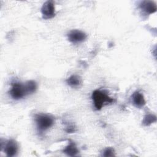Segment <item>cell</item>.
Masks as SVG:
<instances>
[{
	"label": "cell",
	"instance_id": "11",
	"mask_svg": "<svg viewBox=\"0 0 157 157\" xmlns=\"http://www.w3.org/2000/svg\"><path fill=\"white\" fill-rule=\"evenodd\" d=\"M156 121V117L154 114L148 113L145 115L142 123L145 126H148Z\"/></svg>",
	"mask_w": 157,
	"mask_h": 157
},
{
	"label": "cell",
	"instance_id": "2",
	"mask_svg": "<svg viewBox=\"0 0 157 157\" xmlns=\"http://www.w3.org/2000/svg\"><path fill=\"white\" fill-rule=\"evenodd\" d=\"M37 128L40 132H42L54 124V118L53 117L44 113H39L35 115L34 118Z\"/></svg>",
	"mask_w": 157,
	"mask_h": 157
},
{
	"label": "cell",
	"instance_id": "1",
	"mask_svg": "<svg viewBox=\"0 0 157 157\" xmlns=\"http://www.w3.org/2000/svg\"><path fill=\"white\" fill-rule=\"evenodd\" d=\"M92 99L96 110H99L106 104L112 103L114 101L113 99L109 97L108 94L103 91L95 90L92 93Z\"/></svg>",
	"mask_w": 157,
	"mask_h": 157
},
{
	"label": "cell",
	"instance_id": "6",
	"mask_svg": "<svg viewBox=\"0 0 157 157\" xmlns=\"http://www.w3.org/2000/svg\"><path fill=\"white\" fill-rule=\"evenodd\" d=\"M18 150V144L13 139L8 140L4 146V152L7 156H14L17 153Z\"/></svg>",
	"mask_w": 157,
	"mask_h": 157
},
{
	"label": "cell",
	"instance_id": "12",
	"mask_svg": "<svg viewBox=\"0 0 157 157\" xmlns=\"http://www.w3.org/2000/svg\"><path fill=\"white\" fill-rule=\"evenodd\" d=\"M25 85L28 94H32L34 93L37 89V84L34 80H28L25 83Z\"/></svg>",
	"mask_w": 157,
	"mask_h": 157
},
{
	"label": "cell",
	"instance_id": "9",
	"mask_svg": "<svg viewBox=\"0 0 157 157\" xmlns=\"http://www.w3.org/2000/svg\"><path fill=\"white\" fill-rule=\"evenodd\" d=\"M63 152L70 156H74L78 154V150L77 149L75 144L73 142H69V144L63 150Z\"/></svg>",
	"mask_w": 157,
	"mask_h": 157
},
{
	"label": "cell",
	"instance_id": "7",
	"mask_svg": "<svg viewBox=\"0 0 157 157\" xmlns=\"http://www.w3.org/2000/svg\"><path fill=\"white\" fill-rule=\"evenodd\" d=\"M140 9L147 14H151L156 11V5L154 1H143L139 4Z\"/></svg>",
	"mask_w": 157,
	"mask_h": 157
},
{
	"label": "cell",
	"instance_id": "8",
	"mask_svg": "<svg viewBox=\"0 0 157 157\" xmlns=\"http://www.w3.org/2000/svg\"><path fill=\"white\" fill-rule=\"evenodd\" d=\"M132 102L133 104L138 108H141L145 105V100L143 94L138 91H135L132 94Z\"/></svg>",
	"mask_w": 157,
	"mask_h": 157
},
{
	"label": "cell",
	"instance_id": "5",
	"mask_svg": "<svg viewBox=\"0 0 157 157\" xmlns=\"http://www.w3.org/2000/svg\"><path fill=\"white\" fill-rule=\"evenodd\" d=\"M86 37L87 36L84 32L78 29L72 30L67 34L68 40L74 44L82 42L86 39Z\"/></svg>",
	"mask_w": 157,
	"mask_h": 157
},
{
	"label": "cell",
	"instance_id": "3",
	"mask_svg": "<svg viewBox=\"0 0 157 157\" xmlns=\"http://www.w3.org/2000/svg\"><path fill=\"white\" fill-rule=\"evenodd\" d=\"M9 93L10 96L16 100L22 99L26 94H28L25 85H23L19 82H15L12 83Z\"/></svg>",
	"mask_w": 157,
	"mask_h": 157
},
{
	"label": "cell",
	"instance_id": "13",
	"mask_svg": "<svg viewBox=\"0 0 157 157\" xmlns=\"http://www.w3.org/2000/svg\"><path fill=\"white\" fill-rule=\"evenodd\" d=\"M104 156H115V151L113 148L108 147L105 148L104 151L103 155Z\"/></svg>",
	"mask_w": 157,
	"mask_h": 157
},
{
	"label": "cell",
	"instance_id": "4",
	"mask_svg": "<svg viewBox=\"0 0 157 157\" xmlns=\"http://www.w3.org/2000/svg\"><path fill=\"white\" fill-rule=\"evenodd\" d=\"M41 13L44 19H50L55 15V3L52 1H47L41 7Z\"/></svg>",
	"mask_w": 157,
	"mask_h": 157
},
{
	"label": "cell",
	"instance_id": "10",
	"mask_svg": "<svg viewBox=\"0 0 157 157\" xmlns=\"http://www.w3.org/2000/svg\"><path fill=\"white\" fill-rule=\"evenodd\" d=\"M66 83L72 88L77 87L81 84L82 79L80 77L77 75H72L67 79Z\"/></svg>",
	"mask_w": 157,
	"mask_h": 157
},
{
	"label": "cell",
	"instance_id": "14",
	"mask_svg": "<svg viewBox=\"0 0 157 157\" xmlns=\"http://www.w3.org/2000/svg\"><path fill=\"white\" fill-rule=\"evenodd\" d=\"M75 131V128L73 124H69L66 127V131L68 133L74 132Z\"/></svg>",
	"mask_w": 157,
	"mask_h": 157
}]
</instances>
